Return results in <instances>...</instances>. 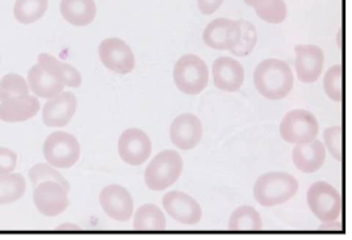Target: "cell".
<instances>
[{"label":"cell","mask_w":352,"mask_h":240,"mask_svg":"<svg viewBox=\"0 0 352 240\" xmlns=\"http://www.w3.org/2000/svg\"><path fill=\"white\" fill-rule=\"evenodd\" d=\"M298 190V180L287 173H267L256 182L253 196L260 205L270 208L289 201Z\"/></svg>","instance_id":"3"},{"label":"cell","mask_w":352,"mask_h":240,"mask_svg":"<svg viewBox=\"0 0 352 240\" xmlns=\"http://www.w3.org/2000/svg\"><path fill=\"white\" fill-rule=\"evenodd\" d=\"M164 208L176 222L192 226L197 225L202 218L200 204L184 192L171 190L164 196Z\"/></svg>","instance_id":"12"},{"label":"cell","mask_w":352,"mask_h":240,"mask_svg":"<svg viewBox=\"0 0 352 240\" xmlns=\"http://www.w3.org/2000/svg\"><path fill=\"white\" fill-rule=\"evenodd\" d=\"M0 62H1V58H0Z\"/></svg>","instance_id":"36"},{"label":"cell","mask_w":352,"mask_h":240,"mask_svg":"<svg viewBox=\"0 0 352 240\" xmlns=\"http://www.w3.org/2000/svg\"><path fill=\"white\" fill-rule=\"evenodd\" d=\"M133 228L141 232H160L166 230V218L162 210L154 204L140 206L135 215Z\"/></svg>","instance_id":"22"},{"label":"cell","mask_w":352,"mask_h":240,"mask_svg":"<svg viewBox=\"0 0 352 240\" xmlns=\"http://www.w3.org/2000/svg\"><path fill=\"white\" fill-rule=\"evenodd\" d=\"M68 192L58 182H42L34 190V205L38 212L45 217L62 215L69 206Z\"/></svg>","instance_id":"10"},{"label":"cell","mask_w":352,"mask_h":240,"mask_svg":"<svg viewBox=\"0 0 352 240\" xmlns=\"http://www.w3.org/2000/svg\"><path fill=\"white\" fill-rule=\"evenodd\" d=\"M176 88L188 96H197L209 83L208 65L195 54L183 55L174 67Z\"/></svg>","instance_id":"5"},{"label":"cell","mask_w":352,"mask_h":240,"mask_svg":"<svg viewBox=\"0 0 352 240\" xmlns=\"http://www.w3.org/2000/svg\"><path fill=\"white\" fill-rule=\"evenodd\" d=\"M28 177H29L32 184L34 187H37L38 184L42 183V182H49V180H51V182L60 183L65 190H71V184L68 183V180L59 171H56L55 167H52L51 164H36L34 167H32L29 170Z\"/></svg>","instance_id":"28"},{"label":"cell","mask_w":352,"mask_h":240,"mask_svg":"<svg viewBox=\"0 0 352 240\" xmlns=\"http://www.w3.org/2000/svg\"><path fill=\"white\" fill-rule=\"evenodd\" d=\"M342 80H343V67L342 64H336L333 65L324 78V89L327 97L334 102L340 103L343 100V85H342Z\"/></svg>","instance_id":"29"},{"label":"cell","mask_w":352,"mask_h":240,"mask_svg":"<svg viewBox=\"0 0 352 240\" xmlns=\"http://www.w3.org/2000/svg\"><path fill=\"white\" fill-rule=\"evenodd\" d=\"M324 140L327 151L337 160L342 162V127H329L324 132Z\"/></svg>","instance_id":"31"},{"label":"cell","mask_w":352,"mask_h":240,"mask_svg":"<svg viewBox=\"0 0 352 240\" xmlns=\"http://www.w3.org/2000/svg\"><path fill=\"white\" fill-rule=\"evenodd\" d=\"M311 212L324 223L340 221L342 197L337 188L325 182H317L311 186L307 195Z\"/></svg>","instance_id":"6"},{"label":"cell","mask_w":352,"mask_h":240,"mask_svg":"<svg viewBox=\"0 0 352 240\" xmlns=\"http://www.w3.org/2000/svg\"><path fill=\"white\" fill-rule=\"evenodd\" d=\"M225 0H197L199 10L202 14H212L219 10Z\"/></svg>","instance_id":"33"},{"label":"cell","mask_w":352,"mask_h":240,"mask_svg":"<svg viewBox=\"0 0 352 240\" xmlns=\"http://www.w3.org/2000/svg\"><path fill=\"white\" fill-rule=\"evenodd\" d=\"M82 77L74 65L64 63L50 54H39L37 64L28 74V85L37 98L50 100L60 94L64 87L80 88Z\"/></svg>","instance_id":"1"},{"label":"cell","mask_w":352,"mask_h":240,"mask_svg":"<svg viewBox=\"0 0 352 240\" xmlns=\"http://www.w3.org/2000/svg\"><path fill=\"white\" fill-rule=\"evenodd\" d=\"M25 94H29V85L24 77L17 74H8L0 80V102Z\"/></svg>","instance_id":"27"},{"label":"cell","mask_w":352,"mask_h":240,"mask_svg":"<svg viewBox=\"0 0 352 240\" xmlns=\"http://www.w3.org/2000/svg\"><path fill=\"white\" fill-rule=\"evenodd\" d=\"M240 25L228 19H215L204 30L202 39L214 50L231 51L239 43Z\"/></svg>","instance_id":"13"},{"label":"cell","mask_w":352,"mask_h":240,"mask_svg":"<svg viewBox=\"0 0 352 240\" xmlns=\"http://www.w3.org/2000/svg\"><path fill=\"white\" fill-rule=\"evenodd\" d=\"M320 131L315 115L307 110H292L280 122V136L289 144H307L317 138Z\"/></svg>","instance_id":"8"},{"label":"cell","mask_w":352,"mask_h":240,"mask_svg":"<svg viewBox=\"0 0 352 240\" xmlns=\"http://www.w3.org/2000/svg\"><path fill=\"white\" fill-rule=\"evenodd\" d=\"M183 160L175 151L157 154L145 170V184L155 192L167 190L182 175Z\"/></svg>","instance_id":"4"},{"label":"cell","mask_w":352,"mask_h":240,"mask_svg":"<svg viewBox=\"0 0 352 240\" xmlns=\"http://www.w3.org/2000/svg\"><path fill=\"white\" fill-rule=\"evenodd\" d=\"M120 158L129 166H141L151 157V141L139 128L126 129L118 142Z\"/></svg>","instance_id":"11"},{"label":"cell","mask_w":352,"mask_h":240,"mask_svg":"<svg viewBox=\"0 0 352 240\" xmlns=\"http://www.w3.org/2000/svg\"><path fill=\"white\" fill-rule=\"evenodd\" d=\"M263 228L260 213L252 206H240L230 218L228 230L234 232H257Z\"/></svg>","instance_id":"23"},{"label":"cell","mask_w":352,"mask_h":240,"mask_svg":"<svg viewBox=\"0 0 352 240\" xmlns=\"http://www.w3.org/2000/svg\"><path fill=\"white\" fill-rule=\"evenodd\" d=\"M243 65L228 56L215 59L213 63L214 85L225 91H238L244 84Z\"/></svg>","instance_id":"18"},{"label":"cell","mask_w":352,"mask_h":240,"mask_svg":"<svg viewBox=\"0 0 352 240\" xmlns=\"http://www.w3.org/2000/svg\"><path fill=\"white\" fill-rule=\"evenodd\" d=\"M296 61L295 71L298 78L304 84L316 83L324 69L325 54L316 45H298L295 46Z\"/></svg>","instance_id":"14"},{"label":"cell","mask_w":352,"mask_h":240,"mask_svg":"<svg viewBox=\"0 0 352 240\" xmlns=\"http://www.w3.org/2000/svg\"><path fill=\"white\" fill-rule=\"evenodd\" d=\"M60 13L68 24L87 26L94 21L97 6L94 0H62Z\"/></svg>","instance_id":"21"},{"label":"cell","mask_w":352,"mask_h":240,"mask_svg":"<svg viewBox=\"0 0 352 240\" xmlns=\"http://www.w3.org/2000/svg\"><path fill=\"white\" fill-rule=\"evenodd\" d=\"M98 54L102 64L115 74L126 75L131 74L135 68V55L123 39L113 37L102 41L98 47Z\"/></svg>","instance_id":"9"},{"label":"cell","mask_w":352,"mask_h":240,"mask_svg":"<svg viewBox=\"0 0 352 240\" xmlns=\"http://www.w3.org/2000/svg\"><path fill=\"white\" fill-rule=\"evenodd\" d=\"M240 39L236 47H234L231 52L236 56H247L251 54L257 43V32L256 28L250 21L239 20Z\"/></svg>","instance_id":"30"},{"label":"cell","mask_w":352,"mask_h":240,"mask_svg":"<svg viewBox=\"0 0 352 240\" xmlns=\"http://www.w3.org/2000/svg\"><path fill=\"white\" fill-rule=\"evenodd\" d=\"M77 110V98L71 91H62L46 102L42 111V120L45 126L59 127L67 126Z\"/></svg>","instance_id":"16"},{"label":"cell","mask_w":352,"mask_h":240,"mask_svg":"<svg viewBox=\"0 0 352 240\" xmlns=\"http://www.w3.org/2000/svg\"><path fill=\"white\" fill-rule=\"evenodd\" d=\"M80 154L81 148L77 139L63 131L51 133L43 144V155L55 168L74 167L80 160Z\"/></svg>","instance_id":"7"},{"label":"cell","mask_w":352,"mask_h":240,"mask_svg":"<svg viewBox=\"0 0 352 240\" xmlns=\"http://www.w3.org/2000/svg\"><path fill=\"white\" fill-rule=\"evenodd\" d=\"M261 1H264V0H244V3H245L247 6H250V7H254V6H257L258 3H261Z\"/></svg>","instance_id":"35"},{"label":"cell","mask_w":352,"mask_h":240,"mask_svg":"<svg viewBox=\"0 0 352 240\" xmlns=\"http://www.w3.org/2000/svg\"><path fill=\"white\" fill-rule=\"evenodd\" d=\"M100 204L106 215L119 222H126L133 215V199L129 190L119 184L103 188L100 195Z\"/></svg>","instance_id":"15"},{"label":"cell","mask_w":352,"mask_h":240,"mask_svg":"<svg viewBox=\"0 0 352 240\" xmlns=\"http://www.w3.org/2000/svg\"><path fill=\"white\" fill-rule=\"evenodd\" d=\"M25 190L26 182L21 174H0V205L19 201Z\"/></svg>","instance_id":"25"},{"label":"cell","mask_w":352,"mask_h":240,"mask_svg":"<svg viewBox=\"0 0 352 240\" xmlns=\"http://www.w3.org/2000/svg\"><path fill=\"white\" fill-rule=\"evenodd\" d=\"M56 231H77V232H80L81 228L76 225H72V223H65V225H62L56 228Z\"/></svg>","instance_id":"34"},{"label":"cell","mask_w":352,"mask_h":240,"mask_svg":"<svg viewBox=\"0 0 352 240\" xmlns=\"http://www.w3.org/2000/svg\"><path fill=\"white\" fill-rule=\"evenodd\" d=\"M253 8L257 16L269 24H280L287 17V6L285 0H264Z\"/></svg>","instance_id":"26"},{"label":"cell","mask_w":352,"mask_h":240,"mask_svg":"<svg viewBox=\"0 0 352 240\" xmlns=\"http://www.w3.org/2000/svg\"><path fill=\"white\" fill-rule=\"evenodd\" d=\"M327 151L321 141L314 140L307 144H296L292 151V162L298 170L305 174L318 171L325 164Z\"/></svg>","instance_id":"20"},{"label":"cell","mask_w":352,"mask_h":240,"mask_svg":"<svg viewBox=\"0 0 352 240\" xmlns=\"http://www.w3.org/2000/svg\"><path fill=\"white\" fill-rule=\"evenodd\" d=\"M173 144L182 151L195 149L202 139V124L197 116L182 114L175 118L170 127Z\"/></svg>","instance_id":"17"},{"label":"cell","mask_w":352,"mask_h":240,"mask_svg":"<svg viewBox=\"0 0 352 240\" xmlns=\"http://www.w3.org/2000/svg\"><path fill=\"white\" fill-rule=\"evenodd\" d=\"M17 164V154L4 146H0V174L13 173Z\"/></svg>","instance_id":"32"},{"label":"cell","mask_w":352,"mask_h":240,"mask_svg":"<svg viewBox=\"0 0 352 240\" xmlns=\"http://www.w3.org/2000/svg\"><path fill=\"white\" fill-rule=\"evenodd\" d=\"M49 8V0H16L13 7L14 19L23 24L29 25L41 20Z\"/></svg>","instance_id":"24"},{"label":"cell","mask_w":352,"mask_h":240,"mask_svg":"<svg viewBox=\"0 0 352 240\" xmlns=\"http://www.w3.org/2000/svg\"><path fill=\"white\" fill-rule=\"evenodd\" d=\"M254 87L258 93L272 101L286 98L294 88L291 67L280 59H266L254 69Z\"/></svg>","instance_id":"2"},{"label":"cell","mask_w":352,"mask_h":240,"mask_svg":"<svg viewBox=\"0 0 352 240\" xmlns=\"http://www.w3.org/2000/svg\"><path fill=\"white\" fill-rule=\"evenodd\" d=\"M41 103L36 96H19L0 103V120L6 123H21L34 118Z\"/></svg>","instance_id":"19"}]
</instances>
